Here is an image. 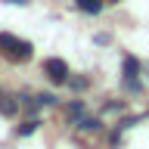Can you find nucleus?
Wrapping results in <instances>:
<instances>
[{
	"instance_id": "obj_4",
	"label": "nucleus",
	"mask_w": 149,
	"mask_h": 149,
	"mask_svg": "<svg viewBox=\"0 0 149 149\" xmlns=\"http://www.w3.org/2000/svg\"><path fill=\"white\" fill-rule=\"evenodd\" d=\"M137 72H140V62L134 59V56H127V59H124V74H127V81H134Z\"/></svg>"
},
{
	"instance_id": "obj_3",
	"label": "nucleus",
	"mask_w": 149,
	"mask_h": 149,
	"mask_svg": "<svg viewBox=\"0 0 149 149\" xmlns=\"http://www.w3.org/2000/svg\"><path fill=\"white\" fill-rule=\"evenodd\" d=\"M78 9L81 13H90V16H96L102 9V0H78Z\"/></svg>"
},
{
	"instance_id": "obj_7",
	"label": "nucleus",
	"mask_w": 149,
	"mask_h": 149,
	"mask_svg": "<svg viewBox=\"0 0 149 149\" xmlns=\"http://www.w3.org/2000/svg\"><path fill=\"white\" fill-rule=\"evenodd\" d=\"M6 3H28V0H6Z\"/></svg>"
},
{
	"instance_id": "obj_2",
	"label": "nucleus",
	"mask_w": 149,
	"mask_h": 149,
	"mask_svg": "<svg viewBox=\"0 0 149 149\" xmlns=\"http://www.w3.org/2000/svg\"><path fill=\"white\" fill-rule=\"evenodd\" d=\"M44 72H47V78L53 84H62L65 78H68V65L62 62V59H47L44 62Z\"/></svg>"
},
{
	"instance_id": "obj_1",
	"label": "nucleus",
	"mask_w": 149,
	"mask_h": 149,
	"mask_svg": "<svg viewBox=\"0 0 149 149\" xmlns=\"http://www.w3.org/2000/svg\"><path fill=\"white\" fill-rule=\"evenodd\" d=\"M0 50L13 62H28L31 59V44L28 40H19L16 34H0Z\"/></svg>"
},
{
	"instance_id": "obj_6",
	"label": "nucleus",
	"mask_w": 149,
	"mask_h": 149,
	"mask_svg": "<svg viewBox=\"0 0 149 149\" xmlns=\"http://www.w3.org/2000/svg\"><path fill=\"white\" fill-rule=\"evenodd\" d=\"M37 127V121L31 118V121H25V124H22V127H19V134H31V130Z\"/></svg>"
},
{
	"instance_id": "obj_5",
	"label": "nucleus",
	"mask_w": 149,
	"mask_h": 149,
	"mask_svg": "<svg viewBox=\"0 0 149 149\" xmlns=\"http://www.w3.org/2000/svg\"><path fill=\"white\" fill-rule=\"evenodd\" d=\"M81 127L84 130H96V127H100V121H96V118H81Z\"/></svg>"
}]
</instances>
